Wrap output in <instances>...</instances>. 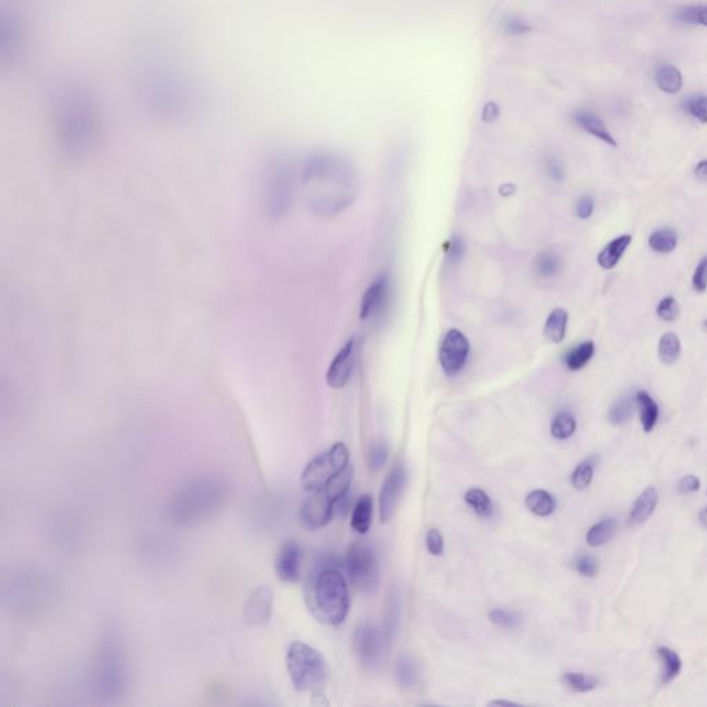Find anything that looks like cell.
<instances>
[{"instance_id": "cell-18", "label": "cell", "mask_w": 707, "mask_h": 707, "mask_svg": "<svg viewBox=\"0 0 707 707\" xmlns=\"http://www.w3.org/2000/svg\"><path fill=\"white\" fill-rule=\"evenodd\" d=\"M373 515V500L370 495H362L354 507L351 517V528L355 532L365 535L372 525Z\"/></svg>"}, {"instance_id": "cell-12", "label": "cell", "mask_w": 707, "mask_h": 707, "mask_svg": "<svg viewBox=\"0 0 707 707\" xmlns=\"http://www.w3.org/2000/svg\"><path fill=\"white\" fill-rule=\"evenodd\" d=\"M354 339L347 342L344 347L340 350V353L335 356L332 360L328 374H326V382L332 388L340 390L343 388L351 376L354 366Z\"/></svg>"}, {"instance_id": "cell-2", "label": "cell", "mask_w": 707, "mask_h": 707, "mask_svg": "<svg viewBox=\"0 0 707 707\" xmlns=\"http://www.w3.org/2000/svg\"><path fill=\"white\" fill-rule=\"evenodd\" d=\"M339 568V558L332 554L321 556L304 589L308 610L314 619L328 626H340L350 609L349 586Z\"/></svg>"}, {"instance_id": "cell-41", "label": "cell", "mask_w": 707, "mask_h": 707, "mask_svg": "<svg viewBox=\"0 0 707 707\" xmlns=\"http://www.w3.org/2000/svg\"><path fill=\"white\" fill-rule=\"evenodd\" d=\"M694 289L699 293H704L706 292L707 289V257L704 258L699 265L696 267L695 270V274H694Z\"/></svg>"}, {"instance_id": "cell-25", "label": "cell", "mask_w": 707, "mask_h": 707, "mask_svg": "<svg viewBox=\"0 0 707 707\" xmlns=\"http://www.w3.org/2000/svg\"><path fill=\"white\" fill-rule=\"evenodd\" d=\"M596 464H597V457L592 456V457L584 458L583 461H580L576 465V468L573 470V472L570 475V482L575 489L583 491L592 484L593 477H594Z\"/></svg>"}, {"instance_id": "cell-11", "label": "cell", "mask_w": 707, "mask_h": 707, "mask_svg": "<svg viewBox=\"0 0 707 707\" xmlns=\"http://www.w3.org/2000/svg\"><path fill=\"white\" fill-rule=\"evenodd\" d=\"M302 547L296 542H285L275 561V572L278 578L285 583L298 582L302 572Z\"/></svg>"}, {"instance_id": "cell-27", "label": "cell", "mask_w": 707, "mask_h": 707, "mask_svg": "<svg viewBox=\"0 0 707 707\" xmlns=\"http://www.w3.org/2000/svg\"><path fill=\"white\" fill-rule=\"evenodd\" d=\"M674 18L681 24L707 27V4H691L681 7L674 13Z\"/></svg>"}, {"instance_id": "cell-4", "label": "cell", "mask_w": 707, "mask_h": 707, "mask_svg": "<svg viewBox=\"0 0 707 707\" xmlns=\"http://www.w3.org/2000/svg\"><path fill=\"white\" fill-rule=\"evenodd\" d=\"M390 634L374 624L363 623L358 626L353 637V652L358 663L366 671L379 670L390 651Z\"/></svg>"}, {"instance_id": "cell-39", "label": "cell", "mask_w": 707, "mask_h": 707, "mask_svg": "<svg viewBox=\"0 0 707 707\" xmlns=\"http://www.w3.org/2000/svg\"><path fill=\"white\" fill-rule=\"evenodd\" d=\"M575 568L584 578H594L598 573V562L592 556H578L575 559Z\"/></svg>"}, {"instance_id": "cell-17", "label": "cell", "mask_w": 707, "mask_h": 707, "mask_svg": "<svg viewBox=\"0 0 707 707\" xmlns=\"http://www.w3.org/2000/svg\"><path fill=\"white\" fill-rule=\"evenodd\" d=\"M631 239H633L631 235H622V237H617L613 241H610L598 254V257H597L598 264L604 270L615 268L616 264L619 262V260L622 258V255L626 252V249L629 248V245L631 244Z\"/></svg>"}, {"instance_id": "cell-50", "label": "cell", "mask_w": 707, "mask_h": 707, "mask_svg": "<svg viewBox=\"0 0 707 707\" xmlns=\"http://www.w3.org/2000/svg\"><path fill=\"white\" fill-rule=\"evenodd\" d=\"M699 519H701L702 525H704V526H705L707 529V507L706 508H704V510L699 512Z\"/></svg>"}, {"instance_id": "cell-35", "label": "cell", "mask_w": 707, "mask_h": 707, "mask_svg": "<svg viewBox=\"0 0 707 707\" xmlns=\"http://www.w3.org/2000/svg\"><path fill=\"white\" fill-rule=\"evenodd\" d=\"M388 447L382 442V441H377V442H373L372 447L369 448V454H368V464H369V468L372 471H377L380 470L387 458H388Z\"/></svg>"}, {"instance_id": "cell-6", "label": "cell", "mask_w": 707, "mask_h": 707, "mask_svg": "<svg viewBox=\"0 0 707 707\" xmlns=\"http://www.w3.org/2000/svg\"><path fill=\"white\" fill-rule=\"evenodd\" d=\"M350 452L343 442L335 444L330 449L314 457L302 475V485L307 492L323 488L332 478L349 465Z\"/></svg>"}, {"instance_id": "cell-20", "label": "cell", "mask_w": 707, "mask_h": 707, "mask_svg": "<svg viewBox=\"0 0 707 707\" xmlns=\"http://www.w3.org/2000/svg\"><path fill=\"white\" fill-rule=\"evenodd\" d=\"M636 401L640 407L643 428L645 433H651L655 428L659 419V406L647 391H638Z\"/></svg>"}, {"instance_id": "cell-45", "label": "cell", "mask_w": 707, "mask_h": 707, "mask_svg": "<svg viewBox=\"0 0 707 707\" xmlns=\"http://www.w3.org/2000/svg\"><path fill=\"white\" fill-rule=\"evenodd\" d=\"M463 245H461V241L460 239H452L448 245V251H447V254H448V260L449 262H458L461 255H463Z\"/></svg>"}, {"instance_id": "cell-23", "label": "cell", "mask_w": 707, "mask_h": 707, "mask_svg": "<svg viewBox=\"0 0 707 707\" xmlns=\"http://www.w3.org/2000/svg\"><path fill=\"white\" fill-rule=\"evenodd\" d=\"M615 532H616V521L613 518H606L589 529L586 535V542L590 547H600L613 538Z\"/></svg>"}, {"instance_id": "cell-21", "label": "cell", "mask_w": 707, "mask_h": 707, "mask_svg": "<svg viewBox=\"0 0 707 707\" xmlns=\"http://www.w3.org/2000/svg\"><path fill=\"white\" fill-rule=\"evenodd\" d=\"M394 673H396L397 682L404 688H413L417 684L419 676H420L417 663L414 662L413 657H407V655L401 657L397 660Z\"/></svg>"}, {"instance_id": "cell-16", "label": "cell", "mask_w": 707, "mask_h": 707, "mask_svg": "<svg viewBox=\"0 0 707 707\" xmlns=\"http://www.w3.org/2000/svg\"><path fill=\"white\" fill-rule=\"evenodd\" d=\"M657 502H659V495H657V488L648 486L634 502L631 507L630 515H629V522L630 525H640L644 524L655 511Z\"/></svg>"}, {"instance_id": "cell-28", "label": "cell", "mask_w": 707, "mask_h": 707, "mask_svg": "<svg viewBox=\"0 0 707 707\" xmlns=\"http://www.w3.org/2000/svg\"><path fill=\"white\" fill-rule=\"evenodd\" d=\"M562 681L573 692H590L600 685V680L597 677L575 671L565 673L562 676Z\"/></svg>"}, {"instance_id": "cell-42", "label": "cell", "mask_w": 707, "mask_h": 707, "mask_svg": "<svg viewBox=\"0 0 707 707\" xmlns=\"http://www.w3.org/2000/svg\"><path fill=\"white\" fill-rule=\"evenodd\" d=\"M677 489H678V493L682 496L691 495V493L698 492L701 489V481L695 475H685L678 481Z\"/></svg>"}, {"instance_id": "cell-37", "label": "cell", "mask_w": 707, "mask_h": 707, "mask_svg": "<svg viewBox=\"0 0 707 707\" xmlns=\"http://www.w3.org/2000/svg\"><path fill=\"white\" fill-rule=\"evenodd\" d=\"M685 111L699 120L701 123H707V96H694L684 102Z\"/></svg>"}, {"instance_id": "cell-46", "label": "cell", "mask_w": 707, "mask_h": 707, "mask_svg": "<svg viewBox=\"0 0 707 707\" xmlns=\"http://www.w3.org/2000/svg\"><path fill=\"white\" fill-rule=\"evenodd\" d=\"M499 115H500V109H499L498 104L488 102L484 106V111H482V119H484V122H486V123L495 122L499 118Z\"/></svg>"}, {"instance_id": "cell-22", "label": "cell", "mask_w": 707, "mask_h": 707, "mask_svg": "<svg viewBox=\"0 0 707 707\" xmlns=\"http://www.w3.org/2000/svg\"><path fill=\"white\" fill-rule=\"evenodd\" d=\"M525 505L535 515L549 517L556 510V499L546 491H533L526 496Z\"/></svg>"}, {"instance_id": "cell-43", "label": "cell", "mask_w": 707, "mask_h": 707, "mask_svg": "<svg viewBox=\"0 0 707 707\" xmlns=\"http://www.w3.org/2000/svg\"><path fill=\"white\" fill-rule=\"evenodd\" d=\"M505 29L511 35H525L531 31V27L517 17H510L505 20Z\"/></svg>"}, {"instance_id": "cell-38", "label": "cell", "mask_w": 707, "mask_h": 707, "mask_svg": "<svg viewBox=\"0 0 707 707\" xmlns=\"http://www.w3.org/2000/svg\"><path fill=\"white\" fill-rule=\"evenodd\" d=\"M657 312L659 318H662L663 321L673 322L680 315V307L674 298L668 296V298H664L660 303L657 304Z\"/></svg>"}, {"instance_id": "cell-49", "label": "cell", "mask_w": 707, "mask_h": 707, "mask_svg": "<svg viewBox=\"0 0 707 707\" xmlns=\"http://www.w3.org/2000/svg\"><path fill=\"white\" fill-rule=\"evenodd\" d=\"M515 191V187L512 184H505L502 188H500V195L502 197H508V195H512Z\"/></svg>"}, {"instance_id": "cell-36", "label": "cell", "mask_w": 707, "mask_h": 707, "mask_svg": "<svg viewBox=\"0 0 707 707\" xmlns=\"http://www.w3.org/2000/svg\"><path fill=\"white\" fill-rule=\"evenodd\" d=\"M489 619L492 623L503 629H515L521 624V616L505 609H492L489 612Z\"/></svg>"}, {"instance_id": "cell-9", "label": "cell", "mask_w": 707, "mask_h": 707, "mask_svg": "<svg viewBox=\"0 0 707 707\" xmlns=\"http://www.w3.org/2000/svg\"><path fill=\"white\" fill-rule=\"evenodd\" d=\"M336 503L337 500L325 488L311 492V496L307 498L302 507V519L305 526L311 529L325 526L333 515Z\"/></svg>"}, {"instance_id": "cell-33", "label": "cell", "mask_w": 707, "mask_h": 707, "mask_svg": "<svg viewBox=\"0 0 707 707\" xmlns=\"http://www.w3.org/2000/svg\"><path fill=\"white\" fill-rule=\"evenodd\" d=\"M576 431V420L569 413H558L552 423V435L556 440H568Z\"/></svg>"}, {"instance_id": "cell-13", "label": "cell", "mask_w": 707, "mask_h": 707, "mask_svg": "<svg viewBox=\"0 0 707 707\" xmlns=\"http://www.w3.org/2000/svg\"><path fill=\"white\" fill-rule=\"evenodd\" d=\"M387 289H388L387 275H382L368 288L360 302L359 308L360 319H368L380 311L387 298Z\"/></svg>"}, {"instance_id": "cell-32", "label": "cell", "mask_w": 707, "mask_h": 707, "mask_svg": "<svg viewBox=\"0 0 707 707\" xmlns=\"http://www.w3.org/2000/svg\"><path fill=\"white\" fill-rule=\"evenodd\" d=\"M650 248L657 253L673 252L677 246V234L670 228H663L650 237Z\"/></svg>"}, {"instance_id": "cell-24", "label": "cell", "mask_w": 707, "mask_h": 707, "mask_svg": "<svg viewBox=\"0 0 707 707\" xmlns=\"http://www.w3.org/2000/svg\"><path fill=\"white\" fill-rule=\"evenodd\" d=\"M568 312L562 308H556L547 318L545 325V335L553 343H561L566 333Z\"/></svg>"}, {"instance_id": "cell-51", "label": "cell", "mask_w": 707, "mask_h": 707, "mask_svg": "<svg viewBox=\"0 0 707 707\" xmlns=\"http://www.w3.org/2000/svg\"><path fill=\"white\" fill-rule=\"evenodd\" d=\"M489 705H491V706H496V705H507V706H515L517 704H514V702H508V701H493V702H491Z\"/></svg>"}, {"instance_id": "cell-10", "label": "cell", "mask_w": 707, "mask_h": 707, "mask_svg": "<svg viewBox=\"0 0 707 707\" xmlns=\"http://www.w3.org/2000/svg\"><path fill=\"white\" fill-rule=\"evenodd\" d=\"M274 594L272 590L262 584L257 587L245 606V622L252 627H264L272 617Z\"/></svg>"}, {"instance_id": "cell-15", "label": "cell", "mask_w": 707, "mask_h": 707, "mask_svg": "<svg viewBox=\"0 0 707 707\" xmlns=\"http://www.w3.org/2000/svg\"><path fill=\"white\" fill-rule=\"evenodd\" d=\"M655 83L657 89L666 94H677L681 92L684 78L681 71L673 64H659L655 68Z\"/></svg>"}, {"instance_id": "cell-8", "label": "cell", "mask_w": 707, "mask_h": 707, "mask_svg": "<svg viewBox=\"0 0 707 707\" xmlns=\"http://www.w3.org/2000/svg\"><path fill=\"white\" fill-rule=\"evenodd\" d=\"M470 353V343L467 337L457 329H452L447 333L440 349V363L448 376L458 373Z\"/></svg>"}, {"instance_id": "cell-3", "label": "cell", "mask_w": 707, "mask_h": 707, "mask_svg": "<svg viewBox=\"0 0 707 707\" xmlns=\"http://www.w3.org/2000/svg\"><path fill=\"white\" fill-rule=\"evenodd\" d=\"M286 667L292 684L298 692L322 694L328 678L329 667L326 659L315 648L296 641L290 644L286 654Z\"/></svg>"}, {"instance_id": "cell-14", "label": "cell", "mask_w": 707, "mask_h": 707, "mask_svg": "<svg viewBox=\"0 0 707 707\" xmlns=\"http://www.w3.org/2000/svg\"><path fill=\"white\" fill-rule=\"evenodd\" d=\"M573 120L579 127H582L589 134L597 137L598 140H601L603 143H606L610 147H617L616 140L613 139V136L608 130L604 120L598 115H596L590 111H578L573 113Z\"/></svg>"}, {"instance_id": "cell-48", "label": "cell", "mask_w": 707, "mask_h": 707, "mask_svg": "<svg viewBox=\"0 0 707 707\" xmlns=\"http://www.w3.org/2000/svg\"><path fill=\"white\" fill-rule=\"evenodd\" d=\"M549 173L552 174V177H554L556 180H559L562 177V169L561 166L556 163V160H552L549 163Z\"/></svg>"}, {"instance_id": "cell-26", "label": "cell", "mask_w": 707, "mask_h": 707, "mask_svg": "<svg viewBox=\"0 0 707 707\" xmlns=\"http://www.w3.org/2000/svg\"><path fill=\"white\" fill-rule=\"evenodd\" d=\"M561 268V260L553 251H543L535 257L533 270L540 278L549 279L556 276Z\"/></svg>"}, {"instance_id": "cell-5", "label": "cell", "mask_w": 707, "mask_h": 707, "mask_svg": "<svg viewBox=\"0 0 707 707\" xmlns=\"http://www.w3.org/2000/svg\"><path fill=\"white\" fill-rule=\"evenodd\" d=\"M346 570L354 587L362 593H374L380 584V566L376 552L366 543H354L346 556Z\"/></svg>"}, {"instance_id": "cell-47", "label": "cell", "mask_w": 707, "mask_h": 707, "mask_svg": "<svg viewBox=\"0 0 707 707\" xmlns=\"http://www.w3.org/2000/svg\"><path fill=\"white\" fill-rule=\"evenodd\" d=\"M695 176L701 181H707V159L698 163V166L695 167Z\"/></svg>"}, {"instance_id": "cell-40", "label": "cell", "mask_w": 707, "mask_h": 707, "mask_svg": "<svg viewBox=\"0 0 707 707\" xmlns=\"http://www.w3.org/2000/svg\"><path fill=\"white\" fill-rule=\"evenodd\" d=\"M427 550L433 556H441L444 553V538L437 529H430L426 536Z\"/></svg>"}, {"instance_id": "cell-29", "label": "cell", "mask_w": 707, "mask_h": 707, "mask_svg": "<svg viewBox=\"0 0 707 707\" xmlns=\"http://www.w3.org/2000/svg\"><path fill=\"white\" fill-rule=\"evenodd\" d=\"M594 350L596 349H594V343L593 342H584V343H582L580 346H578L576 349H573L570 353L566 355V358H565L566 368L569 370H572V372L583 369L590 362V359L593 358Z\"/></svg>"}, {"instance_id": "cell-7", "label": "cell", "mask_w": 707, "mask_h": 707, "mask_svg": "<svg viewBox=\"0 0 707 707\" xmlns=\"http://www.w3.org/2000/svg\"><path fill=\"white\" fill-rule=\"evenodd\" d=\"M406 485V467L402 461H397L388 471L379 496L380 521L387 522L394 515L396 508L401 500Z\"/></svg>"}, {"instance_id": "cell-30", "label": "cell", "mask_w": 707, "mask_h": 707, "mask_svg": "<svg viewBox=\"0 0 707 707\" xmlns=\"http://www.w3.org/2000/svg\"><path fill=\"white\" fill-rule=\"evenodd\" d=\"M681 354V343L676 333H664L659 342V358L663 363H674Z\"/></svg>"}, {"instance_id": "cell-19", "label": "cell", "mask_w": 707, "mask_h": 707, "mask_svg": "<svg viewBox=\"0 0 707 707\" xmlns=\"http://www.w3.org/2000/svg\"><path fill=\"white\" fill-rule=\"evenodd\" d=\"M657 657H660L663 671H662V685H667L671 681H674L678 674L681 673L682 668V660L680 655L667 648V647H659L657 650Z\"/></svg>"}, {"instance_id": "cell-1", "label": "cell", "mask_w": 707, "mask_h": 707, "mask_svg": "<svg viewBox=\"0 0 707 707\" xmlns=\"http://www.w3.org/2000/svg\"><path fill=\"white\" fill-rule=\"evenodd\" d=\"M305 183L312 187L311 204L319 214L342 211L356 195L353 164L332 153H316L307 160Z\"/></svg>"}, {"instance_id": "cell-34", "label": "cell", "mask_w": 707, "mask_h": 707, "mask_svg": "<svg viewBox=\"0 0 707 707\" xmlns=\"http://www.w3.org/2000/svg\"><path fill=\"white\" fill-rule=\"evenodd\" d=\"M633 414V405L629 400H620L613 405L608 413V420L613 426L626 424Z\"/></svg>"}, {"instance_id": "cell-31", "label": "cell", "mask_w": 707, "mask_h": 707, "mask_svg": "<svg viewBox=\"0 0 707 707\" xmlns=\"http://www.w3.org/2000/svg\"><path fill=\"white\" fill-rule=\"evenodd\" d=\"M467 505H471L472 510L484 518H489L493 514V505L489 496L482 489H470L464 496Z\"/></svg>"}, {"instance_id": "cell-44", "label": "cell", "mask_w": 707, "mask_h": 707, "mask_svg": "<svg viewBox=\"0 0 707 707\" xmlns=\"http://www.w3.org/2000/svg\"><path fill=\"white\" fill-rule=\"evenodd\" d=\"M593 211H594V202L590 197H583L579 200V202L576 204V214L579 218L582 220L590 218Z\"/></svg>"}]
</instances>
